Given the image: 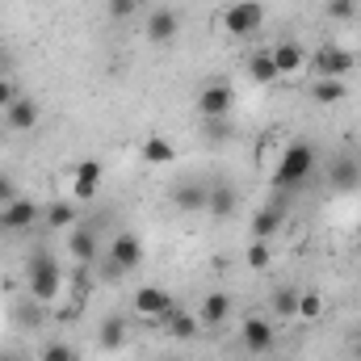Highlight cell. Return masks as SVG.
<instances>
[{"label":"cell","mask_w":361,"mask_h":361,"mask_svg":"<svg viewBox=\"0 0 361 361\" xmlns=\"http://www.w3.org/2000/svg\"><path fill=\"white\" fill-rule=\"evenodd\" d=\"M25 290L38 307H51L59 294H63V269L51 252H34L30 257V269H25Z\"/></svg>","instance_id":"6da1fadb"},{"label":"cell","mask_w":361,"mask_h":361,"mask_svg":"<svg viewBox=\"0 0 361 361\" xmlns=\"http://www.w3.org/2000/svg\"><path fill=\"white\" fill-rule=\"evenodd\" d=\"M315 173V147L311 143H290L281 152V160L273 164V185L277 189H298L302 180H311Z\"/></svg>","instance_id":"7a4b0ae2"},{"label":"cell","mask_w":361,"mask_h":361,"mask_svg":"<svg viewBox=\"0 0 361 361\" xmlns=\"http://www.w3.org/2000/svg\"><path fill=\"white\" fill-rule=\"evenodd\" d=\"M261 25H265V4L261 0H235V4L223 8V30L231 38H252Z\"/></svg>","instance_id":"3957f363"},{"label":"cell","mask_w":361,"mask_h":361,"mask_svg":"<svg viewBox=\"0 0 361 361\" xmlns=\"http://www.w3.org/2000/svg\"><path fill=\"white\" fill-rule=\"evenodd\" d=\"M353 68H357L353 51L336 47V42H328L311 55V76H319V80H345V76H353Z\"/></svg>","instance_id":"277c9868"},{"label":"cell","mask_w":361,"mask_h":361,"mask_svg":"<svg viewBox=\"0 0 361 361\" xmlns=\"http://www.w3.org/2000/svg\"><path fill=\"white\" fill-rule=\"evenodd\" d=\"M139 265H143V240L135 231H118L114 244H109V252H105V273L122 277V273L139 269Z\"/></svg>","instance_id":"5b68a950"},{"label":"cell","mask_w":361,"mask_h":361,"mask_svg":"<svg viewBox=\"0 0 361 361\" xmlns=\"http://www.w3.org/2000/svg\"><path fill=\"white\" fill-rule=\"evenodd\" d=\"M269 55H273V68H277V80L294 85V80L311 76V55L298 42H277V47H269Z\"/></svg>","instance_id":"8992f818"},{"label":"cell","mask_w":361,"mask_h":361,"mask_svg":"<svg viewBox=\"0 0 361 361\" xmlns=\"http://www.w3.org/2000/svg\"><path fill=\"white\" fill-rule=\"evenodd\" d=\"M173 311H177V302H173L169 290H160V286H139L135 290V315H143L152 324H164Z\"/></svg>","instance_id":"52a82bcc"},{"label":"cell","mask_w":361,"mask_h":361,"mask_svg":"<svg viewBox=\"0 0 361 361\" xmlns=\"http://www.w3.org/2000/svg\"><path fill=\"white\" fill-rule=\"evenodd\" d=\"M231 109H235V92H231L227 80H210L206 89L197 92V114L202 118L219 122V118H231Z\"/></svg>","instance_id":"ba28073f"},{"label":"cell","mask_w":361,"mask_h":361,"mask_svg":"<svg viewBox=\"0 0 361 361\" xmlns=\"http://www.w3.org/2000/svg\"><path fill=\"white\" fill-rule=\"evenodd\" d=\"M143 34H147V42H152V47H169V42L180 34V13H177V8H152V13H147V25H143Z\"/></svg>","instance_id":"9c48e42d"},{"label":"cell","mask_w":361,"mask_h":361,"mask_svg":"<svg viewBox=\"0 0 361 361\" xmlns=\"http://www.w3.org/2000/svg\"><path fill=\"white\" fill-rule=\"evenodd\" d=\"M38 219H42V206L30 202V197H13L8 206H0V227H4V231H25V227H34Z\"/></svg>","instance_id":"30bf717a"},{"label":"cell","mask_w":361,"mask_h":361,"mask_svg":"<svg viewBox=\"0 0 361 361\" xmlns=\"http://www.w3.org/2000/svg\"><path fill=\"white\" fill-rule=\"evenodd\" d=\"M240 341H244V349L248 353H269L273 349V324L265 315H244V324H240Z\"/></svg>","instance_id":"8fae6325"},{"label":"cell","mask_w":361,"mask_h":361,"mask_svg":"<svg viewBox=\"0 0 361 361\" xmlns=\"http://www.w3.org/2000/svg\"><path fill=\"white\" fill-rule=\"evenodd\" d=\"M38 122H42V105H38L34 97H25V92L4 109V126H8V130H34Z\"/></svg>","instance_id":"7c38bea8"},{"label":"cell","mask_w":361,"mask_h":361,"mask_svg":"<svg viewBox=\"0 0 361 361\" xmlns=\"http://www.w3.org/2000/svg\"><path fill=\"white\" fill-rule=\"evenodd\" d=\"M68 252L76 257V265H80V269H89L92 261H97V252H101L97 231H92V227H85V223H76V227L68 231Z\"/></svg>","instance_id":"4fadbf2b"},{"label":"cell","mask_w":361,"mask_h":361,"mask_svg":"<svg viewBox=\"0 0 361 361\" xmlns=\"http://www.w3.org/2000/svg\"><path fill=\"white\" fill-rule=\"evenodd\" d=\"M101 180H105V169H101V160H80V164L72 169V193H76L80 202H89V197H97Z\"/></svg>","instance_id":"5bb4252c"},{"label":"cell","mask_w":361,"mask_h":361,"mask_svg":"<svg viewBox=\"0 0 361 361\" xmlns=\"http://www.w3.org/2000/svg\"><path fill=\"white\" fill-rule=\"evenodd\" d=\"M235 206H240V193H235L227 180H214L210 193H206V214L219 219V223H227V219L235 214Z\"/></svg>","instance_id":"9a60e30c"},{"label":"cell","mask_w":361,"mask_h":361,"mask_svg":"<svg viewBox=\"0 0 361 361\" xmlns=\"http://www.w3.org/2000/svg\"><path fill=\"white\" fill-rule=\"evenodd\" d=\"M126 341H130V324H126L122 315H105L101 328H97V349H105V353H122Z\"/></svg>","instance_id":"2e32d148"},{"label":"cell","mask_w":361,"mask_h":361,"mask_svg":"<svg viewBox=\"0 0 361 361\" xmlns=\"http://www.w3.org/2000/svg\"><path fill=\"white\" fill-rule=\"evenodd\" d=\"M206 193H210V185H202V180H180L177 189H173V202H177L180 214H206Z\"/></svg>","instance_id":"e0dca14e"},{"label":"cell","mask_w":361,"mask_h":361,"mask_svg":"<svg viewBox=\"0 0 361 361\" xmlns=\"http://www.w3.org/2000/svg\"><path fill=\"white\" fill-rule=\"evenodd\" d=\"M139 156H143V164H152V169L177 164V147H173V139H164V135H147L143 147H139Z\"/></svg>","instance_id":"ac0fdd59"},{"label":"cell","mask_w":361,"mask_h":361,"mask_svg":"<svg viewBox=\"0 0 361 361\" xmlns=\"http://www.w3.org/2000/svg\"><path fill=\"white\" fill-rule=\"evenodd\" d=\"M227 319H231V298H227L223 290L206 294L202 307H197V324H202V328H219V324H227Z\"/></svg>","instance_id":"d6986e66"},{"label":"cell","mask_w":361,"mask_h":361,"mask_svg":"<svg viewBox=\"0 0 361 361\" xmlns=\"http://www.w3.org/2000/svg\"><path fill=\"white\" fill-rule=\"evenodd\" d=\"M244 72H248V80H252V85H277V68H273L269 47H261V51H248V59H244Z\"/></svg>","instance_id":"ffe728a7"},{"label":"cell","mask_w":361,"mask_h":361,"mask_svg":"<svg viewBox=\"0 0 361 361\" xmlns=\"http://www.w3.org/2000/svg\"><path fill=\"white\" fill-rule=\"evenodd\" d=\"M42 219H47V227H59V231H72L76 223H80V210H76V202H47V210H42Z\"/></svg>","instance_id":"44dd1931"},{"label":"cell","mask_w":361,"mask_h":361,"mask_svg":"<svg viewBox=\"0 0 361 361\" xmlns=\"http://www.w3.org/2000/svg\"><path fill=\"white\" fill-rule=\"evenodd\" d=\"M281 223H286L281 206H261V210L252 214V240H273V235L281 231Z\"/></svg>","instance_id":"7402d4cb"},{"label":"cell","mask_w":361,"mask_h":361,"mask_svg":"<svg viewBox=\"0 0 361 361\" xmlns=\"http://www.w3.org/2000/svg\"><path fill=\"white\" fill-rule=\"evenodd\" d=\"M349 97V80H311V101L315 105H341Z\"/></svg>","instance_id":"603a6c76"},{"label":"cell","mask_w":361,"mask_h":361,"mask_svg":"<svg viewBox=\"0 0 361 361\" xmlns=\"http://www.w3.org/2000/svg\"><path fill=\"white\" fill-rule=\"evenodd\" d=\"M164 328H169V336H173V341H193V336L202 332L197 315H189V311H173V315L164 319Z\"/></svg>","instance_id":"cb8c5ba5"},{"label":"cell","mask_w":361,"mask_h":361,"mask_svg":"<svg viewBox=\"0 0 361 361\" xmlns=\"http://www.w3.org/2000/svg\"><path fill=\"white\" fill-rule=\"evenodd\" d=\"M324 311H328V302H324L319 290H298V319H302V324L324 319Z\"/></svg>","instance_id":"d4e9b609"},{"label":"cell","mask_w":361,"mask_h":361,"mask_svg":"<svg viewBox=\"0 0 361 361\" xmlns=\"http://www.w3.org/2000/svg\"><path fill=\"white\" fill-rule=\"evenodd\" d=\"M361 177V169H357V160H349V156H341L336 164H332V185L336 189H353Z\"/></svg>","instance_id":"484cf974"},{"label":"cell","mask_w":361,"mask_h":361,"mask_svg":"<svg viewBox=\"0 0 361 361\" xmlns=\"http://www.w3.org/2000/svg\"><path fill=\"white\" fill-rule=\"evenodd\" d=\"M273 315L298 319V290H277V294H273Z\"/></svg>","instance_id":"4316f807"},{"label":"cell","mask_w":361,"mask_h":361,"mask_svg":"<svg viewBox=\"0 0 361 361\" xmlns=\"http://www.w3.org/2000/svg\"><path fill=\"white\" fill-rule=\"evenodd\" d=\"M273 265V244L269 240H252V248H248V269L265 273Z\"/></svg>","instance_id":"83f0119b"},{"label":"cell","mask_w":361,"mask_h":361,"mask_svg":"<svg viewBox=\"0 0 361 361\" xmlns=\"http://www.w3.org/2000/svg\"><path fill=\"white\" fill-rule=\"evenodd\" d=\"M324 13L332 21H353L357 17V0H324Z\"/></svg>","instance_id":"f1b7e54d"},{"label":"cell","mask_w":361,"mask_h":361,"mask_svg":"<svg viewBox=\"0 0 361 361\" xmlns=\"http://www.w3.org/2000/svg\"><path fill=\"white\" fill-rule=\"evenodd\" d=\"M105 8H109V17H114V21H126V17H135V13H139V0H105Z\"/></svg>","instance_id":"f546056e"},{"label":"cell","mask_w":361,"mask_h":361,"mask_svg":"<svg viewBox=\"0 0 361 361\" xmlns=\"http://www.w3.org/2000/svg\"><path fill=\"white\" fill-rule=\"evenodd\" d=\"M17 97H21V89H17V80L0 72V114H4V109H8V105L17 101Z\"/></svg>","instance_id":"4dcf8cb0"},{"label":"cell","mask_w":361,"mask_h":361,"mask_svg":"<svg viewBox=\"0 0 361 361\" xmlns=\"http://www.w3.org/2000/svg\"><path fill=\"white\" fill-rule=\"evenodd\" d=\"M42 361H80V357H76L68 345H47V349H42Z\"/></svg>","instance_id":"1f68e13d"},{"label":"cell","mask_w":361,"mask_h":361,"mask_svg":"<svg viewBox=\"0 0 361 361\" xmlns=\"http://www.w3.org/2000/svg\"><path fill=\"white\" fill-rule=\"evenodd\" d=\"M13 197H21V193H17V180L8 177V173H0V206H8Z\"/></svg>","instance_id":"d6a6232c"},{"label":"cell","mask_w":361,"mask_h":361,"mask_svg":"<svg viewBox=\"0 0 361 361\" xmlns=\"http://www.w3.org/2000/svg\"><path fill=\"white\" fill-rule=\"evenodd\" d=\"M357 248H361V227H357Z\"/></svg>","instance_id":"836d02e7"},{"label":"cell","mask_w":361,"mask_h":361,"mask_svg":"<svg viewBox=\"0 0 361 361\" xmlns=\"http://www.w3.org/2000/svg\"><path fill=\"white\" fill-rule=\"evenodd\" d=\"M357 361H361V341H357Z\"/></svg>","instance_id":"e575fe53"},{"label":"cell","mask_w":361,"mask_h":361,"mask_svg":"<svg viewBox=\"0 0 361 361\" xmlns=\"http://www.w3.org/2000/svg\"><path fill=\"white\" fill-rule=\"evenodd\" d=\"M0 361H17V357H0Z\"/></svg>","instance_id":"d590c367"},{"label":"cell","mask_w":361,"mask_h":361,"mask_svg":"<svg viewBox=\"0 0 361 361\" xmlns=\"http://www.w3.org/2000/svg\"><path fill=\"white\" fill-rule=\"evenodd\" d=\"M164 361H180V357H164Z\"/></svg>","instance_id":"8d00e7d4"}]
</instances>
